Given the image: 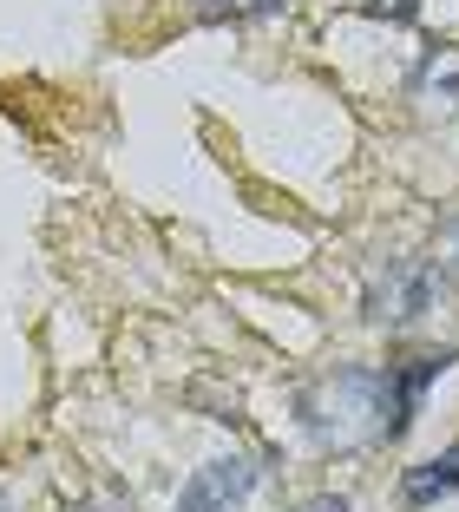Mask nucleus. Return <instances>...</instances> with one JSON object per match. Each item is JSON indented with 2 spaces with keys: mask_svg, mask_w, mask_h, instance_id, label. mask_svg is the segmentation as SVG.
Returning a JSON list of instances; mask_svg holds the SVG:
<instances>
[{
  "mask_svg": "<svg viewBox=\"0 0 459 512\" xmlns=\"http://www.w3.org/2000/svg\"><path fill=\"white\" fill-rule=\"evenodd\" d=\"M302 421L328 453H361L394 440V388L381 368H335L302 394Z\"/></svg>",
  "mask_w": 459,
  "mask_h": 512,
  "instance_id": "f257e3e1",
  "label": "nucleus"
},
{
  "mask_svg": "<svg viewBox=\"0 0 459 512\" xmlns=\"http://www.w3.org/2000/svg\"><path fill=\"white\" fill-rule=\"evenodd\" d=\"M250 493H256V467L243 453H223V460H204V467L184 480L178 512H237Z\"/></svg>",
  "mask_w": 459,
  "mask_h": 512,
  "instance_id": "f03ea898",
  "label": "nucleus"
},
{
  "mask_svg": "<svg viewBox=\"0 0 459 512\" xmlns=\"http://www.w3.org/2000/svg\"><path fill=\"white\" fill-rule=\"evenodd\" d=\"M433 270L420 263V270H407V263H387V276H374L368 289V316L374 322H414L427 316V302H433Z\"/></svg>",
  "mask_w": 459,
  "mask_h": 512,
  "instance_id": "7ed1b4c3",
  "label": "nucleus"
},
{
  "mask_svg": "<svg viewBox=\"0 0 459 512\" xmlns=\"http://www.w3.org/2000/svg\"><path fill=\"white\" fill-rule=\"evenodd\" d=\"M414 106H420V119H453V112H459V46L453 40H440L427 60H420Z\"/></svg>",
  "mask_w": 459,
  "mask_h": 512,
  "instance_id": "20e7f679",
  "label": "nucleus"
},
{
  "mask_svg": "<svg viewBox=\"0 0 459 512\" xmlns=\"http://www.w3.org/2000/svg\"><path fill=\"white\" fill-rule=\"evenodd\" d=\"M453 493H459V447H446V453H433V460H420V467H407V480H400V512H427Z\"/></svg>",
  "mask_w": 459,
  "mask_h": 512,
  "instance_id": "39448f33",
  "label": "nucleus"
},
{
  "mask_svg": "<svg viewBox=\"0 0 459 512\" xmlns=\"http://www.w3.org/2000/svg\"><path fill=\"white\" fill-rule=\"evenodd\" d=\"M387 20H420V27H459V0H374Z\"/></svg>",
  "mask_w": 459,
  "mask_h": 512,
  "instance_id": "423d86ee",
  "label": "nucleus"
},
{
  "mask_svg": "<svg viewBox=\"0 0 459 512\" xmlns=\"http://www.w3.org/2000/svg\"><path fill=\"white\" fill-rule=\"evenodd\" d=\"M427 270H433V283L459 289V217L440 224V237H433V250H427Z\"/></svg>",
  "mask_w": 459,
  "mask_h": 512,
  "instance_id": "0eeeda50",
  "label": "nucleus"
},
{
  "mask_svg": "<svg viewBox=\"0 0 459 512\" xmlns=\"http://www.w3.org/2000/svg\"><path fill=\"white\" fill-rule=\"evenodd\" d=\"M223 14H269V7H276V0H217Z\"/></svg>",
  "mask_w": 459,
  "mask_h": 512,
  "instance_id": "6e6552de",
  "label": "nucleus"
},
{
  "mask_svg": "<svg viewBox=\"0 0 459 512\" xmlns=\"http://www.w3.org/2000/svg\"><path fill=\"white\" fill-rule=\"evenodd\" d=\"M296 512H348V499H341V493H322V499H309V506H296Z\"/></svg>",
  "mask_w": 459,
  "mask_h": 512,
  "instance_id": "1a4fd4ad",
  "label": "nucleus"
}]
</instances>
